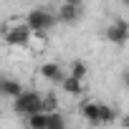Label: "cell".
I'll list each match as a JSON object with an SVG mask.
<instances>
[{
	"label": "cell",
	"instance_id": "cell-17",
	"mask_svg": "<svg viewBox=\"0 0 129 129\" xmlns=\"http://www.w3.org/2000/svg\"><path fill=\"white\" fill-rule=\"evenodd\" d=\"M121 126H124V129H129V114H126V116L121 119Z\"/></svg>",
	"mask_w": 129,
	"mask_h": 129
},
{
	"label": "cell",
	"instance_id": "cell-10",
	"mask_svg": "<svg viewBox=\"0 0 129 129\" xmlns=\"http://www.w3.org/2000/svg\"><path fill=\"white\" fill-rule=\"evenodd\" d=\"M28 121V129H48V114L41 111V114H33L25 119Z\"/></svg>",
	"mask_w": 129,
	"mask_h": 129
},
{
	"label": "cell",
	"instance_id": "cell-3",
	"mask_svg": "<svg viewBox=\"0 0 129 129\" xmlns=\"http://www.w3.org/2000/svg\"><path fill=\"white\" fill-rule=\"evenodd\" d=\"M25 23L30 25V30H33L36 36H43V33H48V30L58 23V15H53V13L46 10V8H33V10H28Z\"/></svg>",
	"mask_w": 129,
	"mask_h": 129
},
{
	"label": "cell",
	"instance_id": "cell-15",
	"mask_svg": "<svg viewBox=\"0 0 129 129\" xmlns=\"http://www.w3.org/2000/svg\"><path fill=\"white\" fill-rule=\"evenodd\" d=\"M61 3H69V5H76V8H84V0H61Z\"/></svg>",
	"mask_w": 129,
	"mask_h": 129
},
{
	"label": "cell",
	"instance_id": "cell-8",
	"mask_svg": "<svg viewBox=\"0 0 129 129\" xmlns=\"http://www.w3.org/2000/svg\"><path fill=\"white\" fill-rule=\"evenodd\" d=\"M25 89L20 86V81H13V79H3V84H0V94H3L5 99H18L20 94H23Z\"/></svg>",
	"mask_w": 129,
	"mask_h": 129
},
{
	"label": "cell",
	"instance_id": "cell-12",
	"mask_svg": "<svg viewBox=\"0 0 129 129\" xmlns=\"http://www.w3.org/2000/svg\"><path fill=\"white\" fill-rule=\"evenodd\" d=\"M99 119H101V124H111V121H116V111L109 104H99Z\"/></svg>",
	"mask_w": 129,
	"mask_h": 129
},
{
	"label": "cell",
	"instance_id": "cell-6",
	"mask_svg": "<svg viewBox=\"0 0 129 129\" xmlns=\"http://www.w3.org/2000/svg\"><path fill=\"white\" fill-rule=\"evenodd\" d=\"M58 23H66V25H74V23H79L81 20V8H76V5H69V3H61V8H58Z\"/></svg>",
	"mask_w": 129,
	"mask_h": 129
},
{
	"label": "cell",
	"instance_id": "cell-16",
	"mask_svg": "<svg viewBox=\"0 0 129 129\" xmlns=\"http://www.w3.org/2000/svg\"><path fill=\"white\" fill-rule=\"evenodd\" d=\"M121 81H124V86L129 89V69H124V71H121Z\"/></svg>",
	"mask_w": 129,
	"mask_h": 129
},
{
	"label": "cell",
	"instance_id": "cell-18",
	"mask_svg": "<svg viewBox=\"0 0 129 129\" xmlns=\"http://www.w3.org/2000/svg\"><path fill=\"white\" fill-rule=\"evenodd\" d=\"M121 5H126V8H129V0H121Z\"/></svg>",
	"mask_w": 129,
	"mask_h": 129
},
{
	"label": "cell",
	"instance_id": "cell-5",
	"mask_svg": "<svg viewBox=\"0 0 129 129\" xmlns=\"http://www.w3.org/2000/svg\"><path fill=\"white\" fill-rule=\"evenodd\" d=\"M38 74H41L46 81H53V84H63V79L69 76V74H63V71H61V66H58V63H53V61H48V63H41Z\"/></svg>",
	"mask_w": 129,
	"mask_h": 129
},
{
	"label": "cell",
	"instance_id": "cell-14",
	"mask_svg": "<svg viewBox=\"0 0 129 129\" xmlns=\"http://www.w3.org/2000/svg\"><path fill=\"white\" fill-rule=\"evenodd\" d=\"M43 111H46V114H53V111H58V101H56L53 96H46V99H43Z\"/></svg>",
	"mask_w": 129,
	"mask_h": 129
},
{
	"label": "cell",
	"instance_id": "cell-13",
	"mask_svg": "<svg viewBox=\"0 0 129 129\" xmlns=\"http://www.w3.org/2000/svg\"><path fill=\"white\" fill-rule=\"evenodd\" d=\"M48 129H66V119H63L61 111L48 114Z\"/></svg>",
	"mask_w": 129,
	"mask_h": 129
},
{
	"label": "cell",
	"instance_id": "cell-9",
	"mask_svg": "<svg viewBox=\"0 0 129 129\" xmlns=\"http://www.w3.org/2000/svg\"><path fill=\"white\" fill-rule=\"evenodd\" d=\"M61 89H63V94L81 96V94H84V81H79V79H74V76H66L63 84H61Z\"/></svg>",
	"mask_w": 129,
	"mask_h": 129
},
{
	"label": "cell",
	"instance_id": "cell-11",
	"mask_svg": "<svg viewBox=\"0 0 129 129\" xmlns=\"http://www.w3.org/2000/svg\"><path fill=\"white\" fill-rule=\"evenodd\" d=\"M86 71H89V66H86V63L84 61H74L71 63V69H69V76H74V79H79V81H84L86 79Z\"/></svg>",
	"mask_w": 129,
	"mask_h": 129
},
{
	"label": "cell",
	"instance_id": "cell-4",
	"mask_svg": "<svg viewBox=\"0 0 129 129\" xmlns=\"http://www.w3.org/2000/svg\"><path fill=\"white\" fill-rule=\"evenodd\" d=\"M104 36H106L109 43H114V46H124V43L129 41V23H126L124 18H116V20L104 30Z\"/></svg>",
	"mask_w": 129,
	"mask_h": 129
},
{
	"label": "cell",
	"instance_id": "cell-2",
	"mask_svg": "<svg viewBox=\"0 0 129 129\" xmlns=\"http://www.w3.org/2000/svg\"><path fill=\"white\" fill-rule=\"evenodd\" d=\"M43 94L41 91H33V89H25L15 101H13V109H15V114H20V116H33V114H41L43 111Z\"/></svg>",
	"mask_w": 129,
	"mask_h": 129
},
{
	"label": "cell",
	"instance_id": "cell-7",
	"mask_svg": "<svg viewBox=\"0 0 129 129\" xmlns=\"http://www.w3.org/2000/svg\"><path fill=\"white\" fill-rule=\"evenodd\" d=\"M79 114L89 121V124H101V119H99V104L96 101H81V106H79Z\"/></svg>",
	"mask_w": 129,
	"mask_h": 129
},
{
	"label": "cell",
	"instance_id": "cell-1",
	"mask_svg": "<svg viewBox=\"0 0 129 129\" xmlns=\"http://www.w3.org/2000/svg\"><path fill=\"white\" fill-rule=\"evenodd\" d=\"M33 36H36V33L30 30V25H28L25 20L13 18V20L3 23V38H5V43H8V46L25 48V46L30 43V38H33Z\"/></svg>",
	"mask_w": 129,
	"mask_h": 129
}]
</instances>
